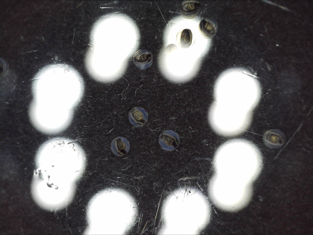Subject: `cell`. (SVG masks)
I'll return each mask as SVG.
<instances>
[{
  "instance_id": "8",
  "label": "cell",
  "mask_w": 313,
  "mask_h": 235,
  "mask_svg": "<svg viewBox=\"0 0 313 235\" xmlns=\"http://www.w3.org/2000/svg\"><path fill=\"white\" fill-rule=\"evenodd\" d=\"M180 34L179 41L181 46L184 48L189 47L191 44L192 39L191 31L185 29L182 30Z\"/></svg>"
},
{
  "instance_id": "6",
  "label": "cell",
  "mask_w": 313,
  "mask_h": 235,
  "mask_svg": "<svg viewBox=\"0 0 313 235\" xmlns=\"http://www.w3.org/2000/svg\"><path fill=\"white\" fill-rule=\"evenodd\" d=\"M200 6L199 3L197 1H185L182 4L181 11L186 17H194L199 10Z\"/></svg>"
},
{
  "instance_id": "1",
  "label": "cell",
  "mask_w": 313,
  "mask_h": 235,
  "mask_svg": "<svg viewBox=\"0 0 313 235\" xmlns=\"http://www.w3.org/2000/svg\"><path fill=\"white\" fill-rule=\"evenodd\" d=\"M180 142L178 134L171 130H166L162 132L159 138L160 146L163 149L167 151L175 150L179 146Z\"/></svg>"
},
{
  "instance_id": "7",
  "label": "cell",
  "mask_w": 313,
  "mask_h": 235,
  "mask_svg": "<svg viewBox=\"0 0 313 235\" xmlns=\"http://www.w3.org/2000/svg\"><path fill=\"white\" fill-rule=\"evenodd\" d=\"M199 28L202 35L209 38L213 36L215 34L216 29L215 24L210 20H202L199 24Z\"/></svg>"
},
{
  "instance_id": "3",
  "label": "cell",
  "mask_w": 313,
  "mask_h": 235,
  "mask_svg": "<svg viewBox=\"0 0 313 235\" xmlns=\"http://www.w3.org/2000/svg\"><path fill=\"white\" fill-rule=\"evenodd\" d=\"M133 60L135 65L138 68L143 69L151 65L153 57L150 51L146 49H142L135 53L133 56Z\"/></svg>"
},
{
  "instance_id": "4",
  "label": "cell",
  "mask_w": 313,
  "mask_h": 235,
  "mask_svg": "<svg viewBox=\"0 0 313 235\" xmlns=\"http://www.w3.org/2000/svg\"><path fill=\"white\" fill-rule=\"evenodd\" d=\"M129 141L125 138L119 136L115 138L112 141L110 148L112 153L118 157H122L126 155L130 149Z\"/></svg>"
},
{
  "instance_id": "2",
  "label": "cell",
  "mask_w": 313,
  "mask_h": 235,
  "mask_svg": "<svg viewBox=\"0 0 313 235\" xmlns=\"http://www.w3.org/2000/svg\"><path fill=\"white\" fill-rule=\"evenodd\" d=\"M130 123L133 126L139 127L144 125L148 119L147 111L142 107L135 106L132 108L128 114Z\"/></svg>"
},
{
  "instance_id": "5",
  "label": "cell",
  "mask_w": 313,
  "mask_h": 235,
  "mask_svg": "<svg viewBox=\"0 0 313 235\" xmlns=\"http://www.w3.org/2000/svg\"><path fill=\"white\" fill-rule=\"evenodd\" d=\"M264 139L266 144L271 148L280 147L284 142L285 137L281 132L276 130H271L264 134Z\"/></svg>"
}]
</instances>
